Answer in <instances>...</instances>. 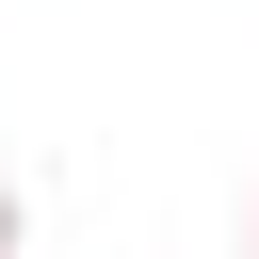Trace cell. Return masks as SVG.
Segmentation results:
<instances>
[{"instance_id":"cell-1","label":"cell","mask_w":259,"mask_h":259,"mask_svg":"<svg viewBox=\"0 0 259 259\" xmlns=\"http://www.w3.org/2000/svg\"><path fill=\"white\" fill-rule=\"evenodd\" d=\"M16 243H32V194H16V178H0V259H16Z\"/></svg>"},{"instance_id":"cell-2","label":"cell","mask_w":259,"mask_h":259,"mask_svg":"<svg viewBox=\"0 0 259 259\" xmlns=\"http://www.w3.org/2000/svg\"><path fill=\"white\" fill-rule=\"evenodd\" d=\"M243 259H259V210H243Z\"/></svg>"}]
</instances>
